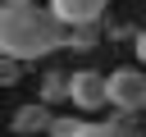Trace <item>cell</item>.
<instances>
[{
    "mask_svg": "<svg viewBox=\"0 0 146 137\" xmlns=\"http://www.w3.org/2000/svg\"><path fill=\"white\" fill-rule=\"evenodd\" d=\"M64 18L50 5H5L0 9V55H14L23 64H36L64 46Z\"/></svg>",
    "mask_w": 146,
    "mask_h": 137,
    "instance_id": "obj_1",
    "label": "cell"
},
{
    "mask_svg": "<svg viewBox=\"0 0 146 137\" xmlns=\"http://www.w3.org/2000/svg\"><path fill=\"white\" fill-rule=\"evenodd\" d=\"M68 105L78 114H96L110 105V73L100 68H73V87H68Z\"/></svg>",
    "mask_w": 146,
    "mask_h": 137,
    "instance_id": "obj_2",
    "label": "cell"
},
{
    "mask_svg": "<svg viewBox=\"0 0 146 137\" xmlns=\"http://www.w3.org/2000/svg\"><path fill=\"white\" fill-rule=\"evenodd\" d=\"M110 105L132 110V114L146 110V68L141 64H123V68L110 73Z\"/></svg>",
    "mask_w": 146,
    "mask_h": 137,
    "instance_id": "obj_3",
    "label": "cell"
},
{
    "mask_svg": "<svg viewBox=\"0 0 146 137\" xmlns=\"http://www.w3.org/2000/svg\"><path fill=\"white\" fill-rule=\"evenodd\" d=\"M50 123H55V105H46V100L36 96V100H27V105L14 110L9 132H14V137H36V132H50Z\"/></svg>",
    "mask_w": 146,
    "mask_h": 137,
    "instance_id": "obj_4",
    "label": "cell"
},
{
    "mask_svg": "<svg viewBox=\"0 0 146 137\" xmlns=\"http://www.w3.org/2000/svg\"><path fill=\"white\" fill-rule=\"evenodd\" d=\"M46 5L64 18V27H73V23H100L114 0H46Z\"/></svg>",
    "mask_w": 146,
    "mask_h": 137,
    "instance_id": "obj_5",
    "label": "cell"
},
{
    "mask_svg": "<svg viewBox=\"0 0 146 137\" xmlns=\"http://www.w3.org/2000/svg\"><path fill=\"white\" fill-rule=\"evenodd\" d=\"M100 41H105V18L100 23H73L64 32V50H78V55H91Z\"/></svg>",
    "mask_w": 146,
    "mask_h": 137,
    "instance_id": "obj_6",
    "label": "cell"
},
{
    "mask_svg": "<svg viewBox=\"0 0 146 137\" xmlns=\"http://www.w3.org/2000/svg\"><path fill=\"white\" fill-rule=\"evenodd\" d=\"M68 87H73V73H64V68H46L41 73V100L46 105H64Z\"/></svg>",
    "mask_w": 146,
    "mask_h": 137,
    "instance_id": "obj_7",
    "label": "cell"
},
{
    "mask_svg": "<svg viewBox=\"0 0 146 137\" xmlns=\"http://www.w3.org/2000/svg\"><path fill=\"white\" fill-rule=\"evenodd\" d=\"M87 132V119H73V114H55V123H50V132L46 137H82Z\"/></svg>",
    "mask_w": 146,
    "mask_h": 137,
    "instance_id": "obj_8",
    "label": "cell"
},
{
    "mask_svg": "<svg viewBox=\"0 0 146 137\" xmlns=\"http://www.w3.org/2000/svg\"><path fill=\"white\" fill-rule=\"evenodd\" d=\"M18 78H23V59L5 55L0 59V87H18Z\"/></svg>",
    "mask_w": 146,
    "mask_h": 137,
    "instance_id": "obj_9",
    "label": "cell"
},
{
    "mask_svg": "<svg viewBox=\"0 0 146 137\" xmlns=\"http://www.w3.org/2000/svg\"><path fill=\"white\" fill-rule=\"evenodd\" d=\"M132 50H137V64H141V68H146V27H141V32H137V37H132Z\"/></svg>",
    "mask_w": 146,
    "mask_h": 137,
    "instance_id": "obj_10",
    "label": "cell"
},
{
    "mask_svg": "<svg viewBox=\"0 0 146 137\" xmlns=\"http://www.w3.org/2000/svg\"><path fill=\"white\" fill-rule=\"evenodd\" d=\"M5 5H27V0H5Z\"/></svg>",
    "mask_w": 146,
    "mask_h": 137,
    "instance_id": "obj_11",
    "label": "cell"
},
{
    "mask_svg": "<svg viewBox=\"0 0 146 137\" xmlns=\"http://www.w3.org/2000/svg\"><path fill=\"white\" fill-rule=\"evenodd\" d=\"M141 123H146V110H141Z\"/></svg>",
    "mask_w": 146,
    "mask_h": 137,
    "instance_id": "obj_12",
    "label": "cell"
}]
</instances>
